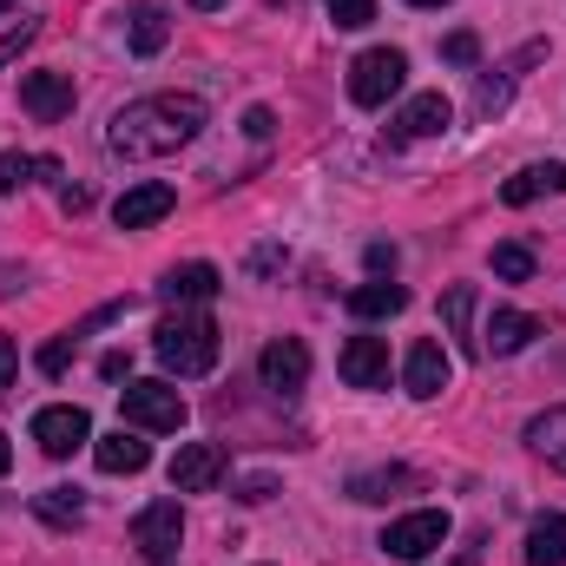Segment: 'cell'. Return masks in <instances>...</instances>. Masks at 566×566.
<instances>
[{"label":"cell","instance_id":"cell-30","mask_svg":"<svg viewBox=\"0 0 566 566\" xmlns=\"http://www.w3.org/2000/svg\"><path fill=\"white\" fill-rule=\"evenodd\" d=\"M66 363H73V336H53V343L40 349V369H46V376H66Z\"/></svg>","mask_w":566,"mask_h":566},{"label":"cell","instance_id":"cell-23","mask_svg":"<svg viewBox=\"0 0 566 566\" xmlns=\"http://www.w3.org/2000/svg\"><path fill=\"white\" fill-rule=\"evenodd\" d=\"M416 488V468H369V474H349V501H389Z\"/></svg>","mask_w":566,"mask_h":566},{"label":"cell","instance_id":"cell-18","mask_svg":"<svg viewBox=\"0 0 566 566\" xmlns=\"http://www.w3.org/2000/svg\"><path fill=\"white\" fill-rule=\"evenodd\" d=\"M541 191H566V158H554V165H527V171H514V178L501 185V205H534Z\"/></svg>","mask_w":566,"mask_h":566},{"label":"cell","instance_id":"cell-15","mask_svg":"<svg viewBox=\"0 0 566 566\" xmlns=\"http://www.w3.org/2000/svg\"><path fill=\"white\" fill-rule=\"evenodd\" d=\"M534 336H541V316H527V310H494L488 329H481V349H488V356H514V349H527Z\"/></svg>","mask_w":566,"mask_h":566},{"label":"cell","instance_id":"cell-40","mask_svg":"<svg viewBox=\"0 0 566 566\" xmlns=\"http://www.w3.org/2000/svg\"><path fill=\"white\" fill-rule=\"evenodd\" d=\"M7 7H20V0H0V13H7Z\"/></svg>","mask_w":566,"mask_h":566},{"label":"cell","instance_id":"cell-2","mask_svg":"<svg viewBox=\"0 0 566 566\" xmlns=\"http://www.w3.org/2000/svg\"><path fill=\"white\" fill-rule=\"evenodd\" d=\"M151 349L171 376H205V369H218V323L205 310H171L151 329Z\"/></svg>","mask_w":566,"mask_h":566},{"label":"cell","instance_id":"cell-21","mask_svg":"<svg viewBox=\"0 0 566 566\" xmlns=\"http://www.w3.org/2000/svg\"><path fill=\"white\" fill-rule=\"evenodd\" d=\"M527 448H534L547 468H560V474H566V409L534 416V422H527Z\"/></svg>","mask_w":566,"mask_h":566},{"label":"cell","instance_id":"cell-4","mask_svg":"<svg viewBox=\"0 0 566 566\" xmlns=\"http://www.w3.org/2000/svg\"><path fill=\"white\" fill-rule=\"evenodd\" d=\"M402 80H409V60H402L396 46H369V53L349 66V99H356V106H389V99L402 93Z\"/></svg>","mask_w":566,"mask_h":566},{"label":"cell","instance_id":"cell-19","mask_svg":"<svg viewBox=\"0 0 566 566\" xmlns=\"http://www.w3.org/2000/svg\"><path fill=\"white\" fill-rule=\"evenodd\" d=\"M527 566H566V514H541L527 527Z\"/></svg>","mask_w":566,"mask_h":566},{"label":"cell","instance_id":"cell-35","mask_svg":"<svg viewBox=\"0 0 566 566\" xmlns=\"http://www.w3.org/2000/svg\"><path fill=\"white\" fill-rule=\"evenodd\" d=\"M369 271H376V277L396 271V244H369Z\"/></svg>","mask_w":566,"mask_h":566},{"label":"cell","instance_id":"cell-27","mask_svg":"<svg viewBox=\"0 0 566 566\" xmlns=\"http://www.w3.org/2000/svg\"><path fill=\"white\" fill-rule=\"evenodd\" d=\"M33 171H40V158H27V151H0V198H13Z\"/></svg>","mask_w":566,"mask_h":566},{"label":"cell","instance_id":"cell-24","mask_svg":"<svg viewBox=\"0 0 566 566\" xmlns=\"http://www.w3.org/2000/svg\"><path fill=\"white\" fill-rule=\"evenodd\" d=\"M165 40H171V13H165V7H151V0L133 7V53H158Z\"/></svg>","mask_w":566,"mask_h":566},{"label":"cell","instance_id":"cell-26","mask_svg":"<svg viewBox=\"0 0 566 566\" xmlns=\"http://www.w3.org/2000/svg\"><path fill=\"white\" fill-rule=\"evenodd\" d=\"M494 277L501 283H527L534 277V251H527V244H494Z\"/></svg>","mask_w":566,"mask_h":566},{"label":"cell","instance_id":"cell-28","mask_svg":"<svg viewBox=\"0 0 566 566\" xmlns=\"http://www.w3.org/2000/svg\"><path fill=\"white\" fill-rule=\"evenodd\" d=\"M323 7H329L336 27H369L376 20V0H323Z\"/></svg>","mask_w":566,"mask_h":566},{"label":"cell","instance_id":"cell-16","mask_svg":"<svg viewBox=\"0 0 566 566\" xmlns=\"http://www.w3.org/2000/svg\"><path fill=\"white\" fill-rule=\"evenodd\" d=\"M454 126V106L441 99V93H416L402 113H396V139H434V133H448Z\"/></svg>","mask_w":566,"mask_h":566},{"label":"cell","instance_id":"cell-34","mask_svg":"<svg viewBox=\"0 0 566 566\" xmlns=\"http://www.w3.org/2000/svg\"><path fill=\"white\" fill-rule=\"evenodd\" d=\"M86 205H93L86 185H60V211H86Z\"/></svg>","mask_w":566,"mask_h":566},{"label":"cell","instance_id":"cell-29","mask_svg":"<svg viewBox=\"0 0 566 566\" xmlns=\"http://www.w3.org/2000/svg\"><path fill=\"white\" fill-rule=\"evenodd\" d=\"M501 106H507V80H481V86H474V113L488 119V113H501Z\"/></svg>","mask_w":566,"mask_h":566},{"label":"cell","instance_id":"cell-17","mask_svg":"<svg viewBox=\"0 0 566 566\" xmlns=\"http://www.w3.org/2000/svg\"><path fill=\"white\" fill-rule=\"evenodd\" d=\"M93 461H99L106 474H139L145 461H151V448L139 441V428H119V434H99V441H93Z\"/></svg>","mask_w":566,"mask_h":566},{"label":"cell","instance_id":"cell-6","mask_svg":"<svg viewBox=\"0 0 566 566\" xmlns=\"http://www.w3.org/2000/svg\"><path fill=\"white\" fill-rule=\"evenodd\" d=\"M441 541H448V514H441V507H416V514L389 521L382 554H389V560H428Z\"/></svg>","mask_w":566,"mask_h":566},{"label":"cell","instance_id":"cell-38","mask_svg":"<svg viewBox=\"0 0 566 566\" xmlns=\"http://www.w3.org/2000/svg\"><path fill=\"white\" fill-rule=\"evenodd\" d=\"M7 468H13V441L0 434V474H7Z\"/></svg>","mask_w":566,"mask_h":566},{"label":"cell","instance_id":"cell-8","mask_svg":"<svg viewBox=\"0 0 566 566\" xmlns=\"http://www.w3.org/2000/svg\"><path fill=\"white\" fill-rule=\"evenodd\" d=\"M73 99H80V93H73V73H53V66H46V73H27V80H20V106H27L40 126L66 119Z\"/></svg>","mask_w":566,"mask_h":566},{"label":"cell","instance_id":"cell-25","mask_svg":"<svg viewBox=\"0 0 566 566\" xmlns=\"http://www.w3.org/2000/svg\"><path fill=\"white\" fill-rule=\"evenodd\" d=\"M33 507H40V521H53V527H73V521H80V494H73V488H46V494H33Z\"/></svg>","mask_w":566,"mask_h":566},{"label":"cell","instance_id":"cell-37","mask_svg":"<svg viewBox=\"0 0 566 566\" xmlns=\"http://www.w3.org/2000/svg\"><path fill=\"white\" fill-rule=\"evenodd\" d=\"M13 369H20V356H13V336H0V389L13 382Z\"/></svg>","mask_w":566,"mask_h":566},{"label":"cell","instance_id":"cell-10","mask_svg":"<svg viewBox=\"0 0 566 566\" xmlns=\"http://www.w3.org/2000/svg\"><path fill=\"white\" fill-rule=\"evenodd\" d=\"M258 376H264V389H277V396H296V389L310 382V349H303L296 336H277V343L258 356Z\"/></svg>","mask_w":566,"mask_h":566},{"label":"cell","instance_id":"cell-1","mask_svg":"<svg viewBox=\"0 0 566 566\" xmlns=\"http://www.w3.org/2000/svg\"><path fill=\"white\" fill-rule=\"evenodd\" d=\"M198 133H205V99L198 93H145V99L113 113L106 151L126 158V165H145V158H171L178 145H191Z\"/></svg>","mask_w":566,"mask_h":566},{"label":"cell","instance_id":"cell-7","mask_svg":"<svg viewBox=\"0 0 566 566\" xmlns=\"http://www.w3.org/2000/svg\"><path fill=\"white\" fill-rule=\"evenodd\" d=\"M33 441H40V454L66 461L73 448H86V441H93V422H86V409L53 402V409H40V416H33Z\"/></svg>","mask_w":566,"mask_h":566},{"label":"cell","instance_id":"cell-36","mask_svg":"<svg viewBox=\"0 0 566 566\" xmlns=\"http://www.w3.org/2000/svg\"><path fill=\"white\" fill-rule=\"evenodd\" d=\"M126 369H133V356H119V349H113V356H99V376H106V382H119Z\"/></svg>","mask_w":566,"mask_h":566},{"label":"cell","instance_id":"cell-14","mask_svg":"<svg viewBox=\"0 0 566 566\" xmlns=\"http://www.w3.org/2000/svg\"><path fill=\"white\" fill-rule=\"evenodd\" d=\"M218 290H224L218 264H171L165 283H158V296H165V303H178V310H185V303H211Z\"/></svg>","mask_w":566,"mask_h":566},{"label":"cell","instance_id":"cell-3","mask_svg":"<svg viewBox=\"0 0 566 566\" xmlns=\"http://www.w3.org/2000/svg\"><path fill=\"white\" fill-rule=\"evenodd\" d=\"M119 409H126V422L139 434H178L185 428V396L171 382H126Z\"/></svg>","mask_w":566,"mask_h":566},{"label":"cell","instance_id":"cell-32","mask_svg":"<svg viewBox=\"0 0 566 566\" xmlns=\"http://www.w3.org/2000/svg\"><path fill=\"white\" fill-rule=\"evenodd\" d=\"M441 53H448L454 66H474V53H481V40H474V33H448V46H441Z\"/></svg>","mask_w":566,"mask_h":566},{"label":"cell","instance_id":"cell-22","mask_svg":"<svg viewBox=\"0 0 566 566\" xmlns=\"http://www.w3.org/2000/svg\"><path fill=\"white\" fill-rule=\"evenodd\" d=\"M441 316H448V336L474 356V349H481V336H474V283H454V290L441 296Z\"/></svg>","mask_w":566,"mask_h":566},{"label":"cell","instance_id":"cell-12","mask_svg":"<svg viewBox=\"0 0 566 566\" xmlns=\"http://www.w3.org/2000/svg\"><path fill=\"white\" fill-rule=\"evenodd\" d=\"M448 369H454V363H448V349L422 336V343L409 349V363H402V389H409L416 402H434V396L448 389Z\"/></svg>","mask_w":566,"mask_h":566},{"label":"cell","instance_id":"cell-33","mask_svg":"<svg viewBox=\"0 0 566 566\" xmlns=\"http://www.w3.org/2000/svg\"><path fill=\"white\" fill-rule=\"evenodd\" d=\"M20 290H27V271H20V264H0V303L20 296Z\"/></svg>","mask_w":566,"mask_h":566},{"label":"cell","instance_id":"cell-5","mask_svg":"<svg viewBox=\"0 0 566 566\" xmlns=\"http://www.w3.org/2000/svg\"><path fill=\"white\" fill-rule=\"evenodd\" d=\"M178 541H185V514H178V501H151V507H139V521H133V547L145 554V566H171L178 560Z\"/></svg>","mask_w":566,"mask_h":566},{"label":"cell","instance_id":"cell-9","mask_svg":"<svg viewBox=\"0 0 566 566\" xmlns=\"http://www.w3.org/2000/svg\"><path fill=\"white\" fill-rule=\"evenodd\" d=\"M336 369H343L349 389H389V343L382 336H349Z\"/></svg>","mask_w":566,"mask_h":566},{"label":"cell","instance_id":"cell-31","mask_svg":"<svg viewBox=\"0 0 566 566\" xmlns=\"http://www.w3.org/2000/svg\"><path fill=\"white\" fill-rule=\"evenodd\" d=\"M33 33H40V27H13V33L0 40V73H7V66H13V60H20V53L33 46Z\"/></svg>","mask_w":566,"mask_h":566},{"label":"cell","instance_id":"cell-13","mask_svg":"<svg viewBox=\"0 0 566 566\" xmlns=\"http://www.w3.org/2000/svg\"><path fill=\"white\" fill-rule=\"evenodd\" d=\"M171 205H178V191H171V185H158V178H145V185H133V191L113 205V218H119V231H145V224L171 218Z\"/></svg>","mask_w":566,"mask_h":566},{"label":"cell","instance_id":"cell-11","mask_svg":"<svg viewBox=\"0 0 566 566\" xmlns=\"http://www.w3.org/2000/svg\"><path fill=\"white\" fill-rule=\"evenodd\" d=\"M224 481V454L211 448V441H185L178 454H171V488L178 494H205V488H218Z\"/></svg>","mask_w":566,"mask_h":566},{"label":"cell","instance_id":"cell-39","mask_svg":"<svg viewBox=\"0 0 566 566\" xmlns=\"http://www.w3.org/2000/svg\"><path fill=\"white\" fill-rule=\"evenodd\" d=\"M409 7H448V0H409Z\"/></svg>","mask_w":566,"mask_h":566},{"label":"cell","instance_id":"cell-20","mask_svg":"<svg viewBox=\"0 0 566 566\" xmlns=\"http://www.w3.org/2000/svg\"><path fill=\"white\" fill-rule=\"evenodd\" d=\"M349 310L363 316V323H376V316H402L409 310V290L402 283H363V290H349Z\"/></svg>","mask_w":566,"mask_h":566}]
</instances>
